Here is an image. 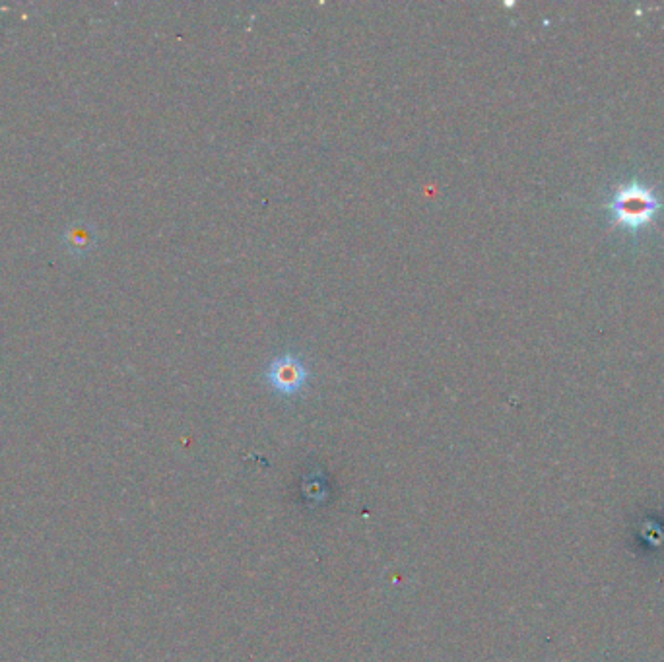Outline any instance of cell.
<instances>
[{
    "label": "cell",
    "instance_id": "cell-1",
    "mask_svg": "<svg viewBox=\"0 0 664 662\" xmlns=\"http://www.w3.org/2000/svg\"><path fill=\"white\" fill-rule=\"evenodd\" d=\"M606 210L610 212L612 224L637 233L655 222L657 214L664 210V202L653 187L631 179L630 183L614 189L606 202Z\"/></svg>",
    "mask_w": 664,
    "mask_h": 662
},
{
    "label": "cell",
    "instance_id": "cell-2",
    "mask_svg": "<svg viewBox=\"0 0 664 662\" xmlns=\"http://www.w3.org/2000/svg\"><path fill=\"white\" fill-rule=\"evenodd\" d=\"M268 383L274 387V391L282 395H296L305 381H307V369L298 358L294 356H282L270 362L268 367Z\"/></svg>",
    "mask_w": 664,
    "mask_h": 662
},
{
    "label": "cell",
    "instance_id": "cell-3",
    "mask_svg": "<svg viewBox=\"0 0 664 662\" xmlns=\"http://www.w3.org/2000/svg\"><path fill=\"white\" fill-rule=\"evenodd\" d=\"M68 241H70V247L76 249V247H88L90 239H94V233H90L88 228L84 226H74V230L68 233Z\"/></svg>",
    "mask_w": 664,
    "mask_h": 662
}]
</instances>
